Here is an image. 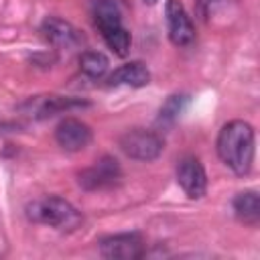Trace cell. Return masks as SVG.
Here are the masks:
<instances>
[{"label": "cell", "instance_id": "cell-16", "mask_svg": "<svg viewBox=\"0 0 260 260\" xmlns=\"http://www.w3.org/2000/svg\"><path fill=\"white\" fill-rule=\"evenodd\" d=\"M213 2L215 0H195V6H197L199 16H207V12H209V8H211Z\"/></svg>", "mask_w": 260, "mask_h": 260}, {"label": "cell", "instance_id": "cell-17", "mask_svg": "<svg viewBox=\"0 0 260 260\" xmlns=\"http://www.w3.org/2000/svg\"><path fill=\"white\" fill-rule=\"evenodd\" d=\"M146 4H156V0H144Z\"/></svg>", "mask_w": 260, "mask_h": 260}, {"label": "cell", "instance_id": "cell-12", "mask_svg": "<svg viewBox=\"0 0 260 260\" xmlns=\"http://www.w3.org/2000/svg\"><path fill=\"white\" fill-rule=\"evenodd\" d=\"M148 83H150V71L140 61L124 63V65H120L118 69H114L108 75V85L110 87H120V85H126V87H144Z\"/></svg>", "mask_w": 260, "mask_h": 260}, {"label": "cell", "instance_id": "cell-15", "mask_svg": "<svg viewBox=\"0 0 260 260\" xmlns=\"http://www.w3.org/2000/svg\"><path fill=\"white\" fill-rule=\"evenodd\" d=\"M108 67H110V63H108L106 55H102L98 51H85L79 57V69L87 77H93V79L95 77H102L108 71Z\"/></svg>", "mask_w": 260, "mask_h": 260}, {"label": "cell", "instance_id": "cell-3", "mask_svg": "<svg viewBox=\"0 0 260 260\" xmlns=\"http://www.w3.org/2000/svg\"><path fill=\"white\" fill-rule=\"evenodd\" d=\"M93 22L100 28L104 43L118 55L126 57L130 49V32L122 24V10L116 0H95L93 2Z\"/></svg>", "mask_w": 260, "mask_h": 260}, {"label": "cell", "instance_id": "cell-1", "mask_svg": "<svg viewBox=\"0 0 260 260\" xmlns=\"http://www.w3.org/2000/svg\"><path fill=\"white\" fill-rule=\"evenodd\" d=\"M217 156L236 175H248L254 162L256 136L252 124L244 120H232L221 126L217 134Z\"/></svg>", "mask_w": 260, "mask_h": 260}, {"label": "cell", "instance_id": "cell-4", "mask_svg": "<svg viewBox=\"0 0 260 260\" xmlns=\"http://www.w3.org/2000/svg\"><path fill=\"white\" fill-rule=\"evenodd\" d=\"M118 144H120L122 152L128 158L140 160V162H150V160L158 158L162 148H165L162 138L156 132L146 130V128H130V130H126L120 136Z\"/></svg>", "mask_w": 260, "mask_h": 260}, {"label": "cell", "instance_id": "cell-5", "mask_svg": "<svg viewBox=\"0 0 260 260\" xmlns=\"http://www.w3.org/2000/svg\"><path fill=\"white\" fill-rule=\"evenodd\" d=\"M100 254L112 260H136L144 256V240L140 234H112L98 242Z\"/></svg>", "mask_w": 260, "mask_h": 260}, {"label": "cell", "instance_id": "cell-9", "mask_svg": "<svg viewBox=\"0 0 260 260\" xmlns=\"http://www.w3.org/2000/svg\"><path fill=\"white\" fill-rule=\"evenodd\" d=\"M120 177H122V169H120L118 160L112 156H102L89 169L79 173V185L89 191L106 189V187L116 185L120 181Z\"/></svg>", "mask_w": 260, "mask_h": 260}, {"label": "cell", "instance_id": "cell-7", "mask_svg": "<svg viewBox=\"0 0 260 260\" xmlns=\"http://www.w3.org/2000/svg\"><path fill=\"white\" fill-rule=\"evenodd\" d=\"M165 20L167 32L175 47H189L195 43V26L185 6L179 0H167L165 4Z\"/></svg>", "mask_w": 260, "mask_h": 260}, {"label": "cell", "instance_id": "cell-11", "mask_svg": "<svg viewBox=\"0 0 260 260\" xmlns=\"http://www.w3.org/2000/svg\"><path fill=\"white\" fill-rule=\"evenodd\" d=\"M55 140L63 150L79 152L91 142V128L77 118H65L55 128Z\"/></svg>", "mask_w": 260, "mask_h": 260}, {"label": "cell", "instance_id": "cell-2", "mask_svg": "<svg viewBox=\"0 0 260 260\" xmlns=\"http://www.w3.org/2000/svg\"><path fill=\"white\" fill-rule=\"evenodd\" d=\"M26 217L35 223L55 228L59 232H73L81 223L79 211L59 195H45L26 205Z\"/></svg>", "mask_w": 260, "mask_h": 260}, {"label": "cell", "instance_id": "cell-8", "mask_svg": "<svg viewBox=\"0 0 260 260\" xmlns=\"http://www.w3.org/2000/svg\"><path fill=\"white\" fill-rule=\"evenodd\" d=\"M177 183L187 197L191 199L203 197L207 191V175L201 160L195 156H183L177 162Z\"/></svg>", "mask_w": 260, "mask_h": 260}, {"label": "cell", "instance_id": "cell-10", "mask_svg": "<svg viewBox=\"0 0 260 260\" xmlns=\"http://www.w3.org/2000/svg\"><path fill=\"white\" fill-rule=\"evenodd\" d=\"M43 37L57 49H67V51H73L77 47L83 45V35L67 20H61L57 16H47L43 20Z\"/></svg>", "mask_w": 260, "mask_h": 260}, {"label": "cell", "instance_id": "cell-14", "mask_svg": "<svg viewBox=\"0 0 260 260\" xmlns=\"http://www.w3.org/2000/svg\"><path fill=\"white\" fill-rule=\"evenodd\" d=\"M189 104V95L185 93H173L167 98V102L162 104L160 112H158V118H156V124L158 126H173L177 122V118L183 114V110L187 108Z\"/></svg>", "mask_w": 260, "mask_h": 260}, {"label": "cell", "instance_id": "cell-6", "mask_svg": "<svg viewBox=\"0 0 260 260\" xmlns=\"http://www.w3.org/2000/svg\"><path fill=\"white\" fill-rule=\"evenodd\" d=\"M83 106H87V102H83V100L45 93V95L28 98L22 104V112L32 120H47L55 114H63V112H69L73 108H83Z\"/></svg>", "mask_w": 260, "mask_h": 260}, {"label": "cell", "instance_id": "cell-13", "mask_svg": "<svg viewBox=\"0 0 260 260\" xmlns=\"http://www.w3.org/2000/svg\"><path fill=\"white\" fill-rule=\"evenodd\" d=\"M232 207H234V215L242 223H246L250 228L258 225V221H260V197H258V191L248 189V191L238 193L234 197V201H232Z\"/></svg>", "mask_w": 260, "mask_h": 260}]
</instances>
